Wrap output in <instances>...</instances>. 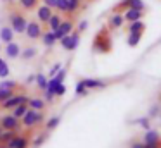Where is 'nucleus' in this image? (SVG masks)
Instances as JSON below:
<instances>
[{
    "label": "nucleus",
    "mask_w": 161,
    "mask_h": 148,
    "mask_svg": "<svg viewBox=\"0 0 161 148\" xmlns=\"http://www.w3.org/2000/svg\"><path fill=\"white\" fill-rule=\"evenodd\" d=\"M42 41H43V45H45V47H54V45H56V36H54V33L52 31H42Z\"/></svg>",
    "instance_id": "nucleus-14"
},
{
    "label": "nucleus",
    "mask_w": 161,
    "mask_h": 148,
    "mask_svg": "<svg viewBox=\"0 0 161 148\" xmlns=\"http://www.w3.org/2000/svg\"><path fill=\"white\" fill-rule=\"evenodd\" d=\"M59 120H61V117H59V115L50 117V119H49V122H47V131L56 129V127H57V124H59Z\"/></svg>",
    "instance_id": "nucleus-31"
},
{
    "label": "nucleus",
    "mask_w": 161,
    "mask_h": 148,
    "mask_svg": "<svg viewBox=\"0 0 161 148\" xmlns=\"http://www.w3.org/2000/svg\"><path fill=\"white\" fill-rule=\"evenodd\" d=\"M52 14H54V9L43 5V3L36 7V21H38L40 24H47V23H49V19H50Z\"/></svg>",
    "instance_id": "nucleus-6"
},
{
    "label": "nucleus",
    "mask_w": 161,
    "mask_h": 148,
    "mask_svg": "<svg viewBox=\"0 0 161 148\" xmlns=\"http://www.w3.org/2000/svg\"><path fill=\"white\" fill-rule=\"evenodd\" d=\"M78 45H80V33H78V31H73V33H71V52L76 50Z\"/></svg>",
    "instance_id": "nucleus-28"
},
{
    "label": "nucleus",
    "mask_w": 161,
    "mask_h": 148,
    "mask_svg": "<svg viewBox=\"0 0 161 148\" xmlns=\"http://www.w3.org/2000/svg\"><path fill=\"white\" fill-rule=\"evenodd\" d=\"M140 38H142V33H130L126 43H128L130 47H137V45H139V41H140Z\"/></svg>",
    "instance_id": "nucleus-23"
},
{
    "label": "nucleus",
    "mask_w": 161,
    "mask_h": 148,
    "mask_svg": "<svg viewBox=\"0 0 161 148\" xmlns=\"http://www.w3.org/2000/svg\"><path fill=\"white\" fill-rule=\"evenodd\" d=\"M0 40L4 41V43H9V41L14 40V31H12V28L4 26L0 29Z\"/></svg>",
    "instance_id": "nucleus-12"
},
{
    "label": "nucleus",
    "mask_w": 161,
    "mask_h": 148,
    "mask_svg": "<svg viewBox=\"0 0 161 148\" xmlns=\"http://www.w3.org/2000/svg\"><path fill=\"white\" fill-rule=\"evenodd\" d=\"M142 148H159V143H144Z\"/></svg>",
    "instance_id": "nucleus-43"
},
{
    "label": "nucleus",
    "mask_w": 161,
    "mask_h": 148,
    "mask_svg": "<svg viewBox=\"0 0 161 148\" xmlns=\"http://www.w3.org/2000/svg\"><path fill=\"white\" fill-rule=\"evenodd\" d=\"M9 72H11V69H9V65H7V62H0V78H7L9 76Z\"/></svg>",
    "instance_id": "nucleus-32"
},
{
    "label": "nucleus",
    "mask_w": 161,
    "mask_h": 148,
    "mask_svg": "<svg viewBox=\"0 0 161 148\" xmlns=\"http://www.w3.org/2000/svg\"><path fill=\"white\" fill-rule=\"evenodd\" d=\"M94 50L99 52V54H106V52L111 50V40H109V36L106 34V31H102V33H99L97 36H95Z\"/></svg>",
    "instance_id": "nucleus-3"
},
{
    "label": "nucleus",
    "mask_w": 161,
    "mask_h": 148,
    "mask_svg": "<svg viewBox=\"0 0 161 148\" xmlns=\"http://www.w3.org/2000/svg\"><path fill=\"white\" fill-rule=\"evenodd\" d=\"M158 110H159V107L154 105L153 109H151V112H149V117H156V115H158Z\"/></svg>",
    "instance_id": "nucleus-42"
},
{
    "label": "nucleus",
    "mask_w": 161,
    "mask_h": 148,
    "mask_svg": "<svg viewBox=\"0 0 161 148\" xmlns=\"http://www.w3.org/2000/svg\"><path fill=\"white\" fill-rule=\"evenodd\" d=\"M26 110H28V105H26V103H19V105H16L14 109H12V115H14L16 119H21L26 114Z\"/></svg>",
    "instance_id": "nucleus-21"
},
{
    "label": "nucleus",
    "mask_w": 161,
    "mask_h": 148,
    "mask_svg": "<svg viewBox=\"0 0 161 148\" xmlns=\"http://www.w3.org/2000/svg\"><path fill=\"white\" fill-rule=\"evenodd\" d=\"M54 9L57 12H68V0H56V7Z\"/></svg>",
    "instance_id": "nucleus-29"
},
{
    "label": "nucleus",
    "mask_w": 161,
    "mask_h": 148,
    "mask_svg": "<svg viewBox=\"0 0 161 148\" xmlns=\"http://www.w3.org/2000/svg\"><path fill=\"white\" fill-rule=\"evenodd\" d=\"M0 148H9V146H7L5 143H0Z\"/></svg>",
    "instance_id": "nucleus-46"
},
{
    "label": "nucleus",
    "mask_w": 161,
    "mask_h": 148,
    "mask_svg": "<svg viewBox=\"0 0 161 148\" xmlns=\"http://www.w3.org/2000/svg\"><path fill=\"white\" fill-rule=\"evenodd\" d=\"M43 5L50 7V9H54L56 7V0H43Z\"/></svg>",
    "instance_id": "nucleus-41"
},
{
    "label": "nucleus",
    "mask_w": 161,
    "mask_h": 148,
    "mask_svg": "<svg viewBox=\"0 0 161 148\" xmlns=\"http://www.w3.org/2000/svg\"><path fill=\"white\" fill-rule=\"evenodd\" d=\"M36 48L35 47H26V48H23V52H19V57L23 59V60H31V59H35L36 57Z\"/></svg>",
    "instance_id": "nucleus-15"
},
{
    "label": "nucleus",
    "mask_w": 161,
    "mask_h": 148,
    "mask_svg": "<svg viewBox=\"0 0 161 148\" xmlns=\"http://www.w3.org/2000/svg\"><path fill=\"white\" fill-rule=\"evenodd\" d=\"M14 140V148H28V145H30V138L28 136H14L12 138Z\"/></svg>",
    "instance_id": "nucleus-19"
},
{
    "label": "nucleus",
    "mask_w": 161,
    "mask_h": 148,
    "mask_svg": "<svg viewBox=\"0 0 161 148\" xmlns=\"http://www.w3.org/2000/svg\"><path fill=\"white\" fill-rule=\"evenodd\" d=\"M19 52H21V47H19V43H16L14 40L5 43V55H7L9 59H18Z\"/></svg>",
    "instance_id": "nucleus-9"
},
{
    "label": "nucleus",
    "mask_w": 161,
    "mask_h": 148,
    "mask_svg": "<svg viewBox=\"0 0 161 148\" xmlns=\"http://www.w3.org/2000/svg\"><path fill=\"white\" fill-rule=\"evenodd\" d=\"M12 136H16L14 131H11V129H2V133H0V143H7V141L11 140Z\"/></svg>",
    "instance_id": "nucleus-24"
},
{
    "label": "nucleus",
    "mask_w": 161,
    "mask_h": 148,
    "mask_svg": "<svg viewBox=\"0 0 161 148\" xmlns=\"http://www.w3.org/2000/svg\"><path fill=\"white\" fill-rule=\"evenodd\" d=\"M26 24H28V21H26V17L23 16L19 10H14V12L11 14V28H12L14 33L23 34L26 29Z\"/></svg>",
    "instance_id": "nucleus-2"
},
{
    "label": "nucleus",
    "mask_w": 161,
    "mask_h": 148,
    "mask_svg": "<svg viewBox=\"0 0 161 148\" xmlns=\"http://www.w3.org/2000/svg\"><path fill=\"white\" fill-rule=\"evenodd\" d=\"M26 102H28V96L26 95H12V96H9L5 102H2V107L12 110L16 105H19V103H26Z\"/></svg>",
    "instance_id": "nucleus-7"
},
{
    "label": "nucleus",
    "mask_w": 161,
    "mask_h": 148,
    "mask_svg": "<svg viewBox=\"0 0 161 148\" xmlns=\"http://www.w3.org/2000/svg\"><path fill=\"white\" fill-rule=\"evenodd\" d=\"M54 78H56L57 81H61V83H63L64 79H66V69H59V71L56 72V76H54Z\"/></svg>",
    "instance_id": "nucleus-38"
},
{
    "label": "nucleus",
    "mask_w": 161,
    "mask_h": 148,
    "mask_svg": "<svg viewBox=\"0 0 161 148\" xmlns=\"http://www.w3.org/2000/svg\"><path fill=\"white\" fill-rule=\"evenodd\" d=\"M35 81H36V86H38L40 89H45L47 88V81H49V79H47L43 74H36L35 76Z\"/></svg>",
    "instance_id": "nucleus-25"
},
{
    "label": "nucleus",
    "mask_w": 161,
    "mask_h": 148,
    "mask_svg": "<svg viewBox=\"0 0 161 148\" xmlns=\"http://www.w3.org/2000/svg\"><path fill=\"white\" fill-rule=\"evenodd\" d=\"M25 34L30 38V40H38V38L42 36V24H40L36 19L30 21V23L26 24Z\"/></svg>",
    "instance_id": "nucleus-5"
},
{
    "label": "nucleus",
    "mask_w": 161,
    "mask_h": 148,
    "mask_svg": "<svg viewBox=\"0 0 161 148\" xmlns=\"http://www.w3.org/2000/svg\"><path fill=\"white\" fill-rule=\"evenodd\" d=\"M81 83H83V86L87 89H95V88H104L106 86V83L104 81H101V79H81Z\"/></svg>",
    "instance_id": "nucleus-11"
},
{
    "label": "nucleus",
    "mask_w": 161,
    "mask_h": 148,
    "mask_svg": "<svg viewBox=\"0 0 161 148\" xmlns=\"http://www.w3.org/2000/svg\"><path fill=\"white\" fill-rule=\"evenodd\" d=\"M123 17H125V21H128V23H132V21H139L140 17H142V10L126 9V12L123 14Z\"/></svg>",
    "instance_id": "nucleus-13"
},
{
    "label": "nucleus",
    "mask_w": 161,
    "mask_h": 148,
    "mask_svg": "<svg viewBox=\"0 0 161 148\" xmlns=\"http://www.w3.org/2000/svg\"><path fill=\"white\" fill-rule=\"evenodd\" d=\"M123 23H125L123 14H113V16L109 17V28H111V29H118V28H121Z\"/></svg>",
    "instance_id": "nucleus-10"
},
{
    "label": "nucleus",
    "mask_w": 161,
    "mask_h": 148,
    "mask_svg": "<svg viewBox=\"0 0 161 148\" xmlns=\"http://www.w3.org/2000/svg\"><path fill=\"white\" fill-rule=\"evenodd\" d=\"M0 127L2 129H11V131H16L19 127V119H16L14 115H4L0 119Z\"/></svg>",
    "instance_id": "nucleus-8"
},
{
    "label": "nucleus",
    "mask_w": 161,
    "mask_h": 148,
    "mask_svg": "<svg viewBox=\"0 0 161 148\" xmlns=\"http://www.w3.org/2000/svg\"><path fill=\"white\" fill-rule=\"evenodd\" d=\"M45 140H47V134H40V136H36L35 140H33V146L35 148L42 146V145L45 143Z\"/></svg>",
    "instance_id": "nucleus-34"
},
{
    "label": "nucleus",
    "mask_w": 161,
    "mask_h": 148,
    "mask_svg": "<svg viewBox=\"0 0 161 148\" xmlns=\"http://www.w3.org/2000/svg\"><path fill=\"white\" fill-rule=\"evenodd\" d=\"M73 26H75V23H73L71 19H63V21H61V24H59V26H57L56 29L52 31V33H54V36H56V40L59 41L61 38L64 36V34H69L71 31H73Z\"/></svg>",
    "instance_id": "nucleus-4"
},
{
    "label": "nucleus",
    "mask_w": 161,
    "mask_h": 148,
    "mask_svg": "<svg viewBox=\"0 0 161 148\" xmlns=\"http://www.w3.org/2000/svg\"><path fill=\"white\" fill-rule=\"evenodd\" d=\"M59 41H61V45H63L64 50L71 52V33H69V34H64V36L61 38Z\"/></svg>",
    "instance_id": "nucleus-27"
},
{
    "label": "nucleus",
    "mask_w": 161,
    "mask_h": 148,
    "mask_svg": "<svg viewBox=\"0 0 161 148\" xmlns=\"http://www.w3.org/2000/svg\"><path fill=\"white\" fill-rule=\"evenodd\" d=\"M16 86H18V83H16V81H7V79L0 83V88H5V89H14Z\"/></svg>",
    "instance_id": "nucleus-36"
},
{
    "label": "nucleus",
    "mask_w": 161,
    "mask_h": 148,
    "mask_svg": "<svg viewBox=\"0 0 161 148\" xmlns=\"http://www.w3.org/2000/svg\"><path fill=\"white\" fill-rule=\"evenodd\" d=\"M61 21H63V17H61V12L52 14V16H50V19H49V23H47L49 29H50V31H54V29H56V28L61 24Z\"/></svg>",
    "instance_id": "nucleus-18"
},
{
    "label": "nucleus",
    "mask_w": 161,
    "mask_h": 148,
    "mask_svg": "<svg viewBox=\"0 0 161 148\" xmlns=\"http://www.w3.org/2000/svg\"><path fill=\"white\" fill-rule=\"evenodd\" d=\"M0 62H4V59H0Z\"/></svg>",
    "instance_id": "nucleus-47"
},
{
    "label": "nucleus",
    "mask_w": 161,
    "mask_h": 148,
    "mask_svg": "<svg viewBox=\"0 0 161 148\" xmlns=\"http://www.w3.org/2000/svg\"><path fill=\"white\" fill-rule=\"evenodd\" d=\"M142 146H144V143H133L130 148H142Z\"/></svg>",
    "instance_id": "nucleus-44"
},
{
    "label": "nucleus",
    "mask_w": 161,
    "mask_h": 148,
    "mask_svg": "<svg viewBox=\"0 0 161 148\" xmlns=\"http://www.w3.org/2000/svg\"><path fill=\"white\" fill-rule=\"evenodd\" d=\"M81 0H68V14H73L78 10V7H80Z\"/></svg>",
    "instance_id": "nucleus-26"
},
{
    "label": "nucleus",
    "mask_w": 161,
    "mask_h": 148,
    "mask_svg": "<svg viewBox=\"0 0 161 148\" xmlns=\"http://www.w3.org/2000/svg\"><path fill=\"white\" fill-rule=\"evenodd\" d=\"M14 95V89H5V88H0V103L5 102L9 96Z\"/></svg>",
    "instance_id": "nucleus-30"
},
{
    "label": "nucleus",
    "mask_w": 161,
    "mask_h": 148,
    "mask_svg": "<svg viewBox=\"0 0 161 148\" xmlns=\"http://www.w3.org/2000/svg\"><path fill=\"white\" fill-rule=\"evenodd\" d=\"M26 105H28V109H33V110H43L45 109V102H43L42 98H28Z\"/></svg>",
    "instance_id": "nucleus-16"
},
{
    "label": "nucleus",
    "mask_w": 161,
    "mask_h": 148,
    "mask_svg": "<svg viewBox=\"0 0 161 148\" xmlns=\"http://www.w3.org/2000/svg\"><path fill=\"white\" fill-rule=\"evenodd\" d=\"M87 26H88V23H87V21H81V23L80 24H78V33H81V31H85V29H87Z\"/></svg>",
    "instance_id": "nucleus-39"
},
{
    "label": "nucleus",
    "mask_w": 161,
    "mask_h": 148,
    "mask_svg": "<svg viewBox=\"0 0 161 148\" xmlns=\"http://www.w3.org/2000/svg\"><path fill=\"white\" fill-rule=\"evenodd\" d=\"M21 119H23V126L25 127H33V126H36V124H40L43 120V114H42V110L28 109Z\"/></svg>",
    "instance_id": "nucleus-1"
},
{
    "label": "nucleus",
    "mask_w": 161,
    "mask_h": 148,
    "mask_svg": "<svg viewBox=\"0 0 161 148\" xmlns=\"http://www.w3.org/2000/svg\"><path fill=\"white\" fill-rule=\"evenodd\" d=\"M87 91H88V89L83 86V83L78 81L76 83V88H75V93H76V95H80V96H85V95H87Z\"/></svg>",
    "instance_id": "nucleus-33"
},
{
    "label": "nucleus",
    "mask_w": 161,
    "mask_h": 148,
    "mask_svg": "<svg viewBox=\"0 0 161 148\" xmlns=\"http://www.w3.org/2000/svg\"><path fill=\"white\" fill-rule=\"evenodd\" d=\"M33 81H35V76H30V78L26 79V83H33Z\"/></svg>",
    "instance_id": "nucleus-45"
},
{
    "label": "nucleus",
    "mask_w": 161,
    "mask_h": 148,
    "mask_svg": "<svg viewBox=\"0 0 161 148\" xmlns=\"http://www.w3.org/2000/svg\"><path fill=\"white\" fill-rule=\"evenodd\" d=\"M144 143H159V133L153 129H147L144 134Z\"/></svg>",
    "instance_id": "nucleus-17"
},
{
    "label": "nucleus",
    "mask_w": 161,
    "mask_h": 148,
    "mask_svg": "<svg viewBox=\"0 0 161 148\" xmlns=\"http://www.w3.org/2000/svg\"><path fill=\"white\" fill-rule=\"evenodd\" d=\"M66 93V86L63 84V83H59V84L56 86V91H54V95L56 96H61V95H64Z\"/></svg>",
    "instance_id": "nucleus-37"
},
{
    "label": "nucleus",
    "mask_w": 161,
    "mask_h": 148,
    "mask_svg": "<svg viewBox=\"0 0 161 148\" xmlns=\"http://www.w3.org/2000/svg\"><path fill=\"white\" fill-rule=\"evenodd\" d=\"M137 122H139L146 131H147V129H151V117H140V119L137 120Z\"/></svg>",
    "instance_id": "nucleus-35"
},
{
    "label": "nucleus",
    "mask_w": 161,
    "mask_h": 148,
    "mask_svg": "<svg viewBox=\"0 0 161 148\" xmlns=\"http://www.w3.org/2000/svg\"><path fill=\"white\" fill-rule=\"evenodd\" d=\"M38 3H40V0H19V5L25 10H35L38 7Z\"/></svg>",
    "instance_id": "nucleus-22"
},
{
    "label": "nucleus",
    "mask_w": 161,
    "mask_h": 148,
    "mask_svg": "<svg viewBox=\"0 0 161 148\" xmlns=\"http://www.w3.org/2000/svg\"><path fill=\"white\" fill-rule=\"evenodd\" d=\"M59 69H61V64H54L52 69H50V78H52V76H56V72L59 71Z\"/></svg>",
    "instance_id": "nucleus-40"
},
{
    "label": "nucleus",
    "mask_w": 161,
    "mask_h": 148,
    "mask_svg": "<svg viewBox=\"0 0 161 148\" xmlns=\"http://www.w3.org/2000/svg\"><path fill=\"white\" fill-rule=\"evenodd\" d=\"M146 29V24L142 23V21H132L130 23V26H128V31L130 33H142V31Z\"/></svg>",
    "instance_id": "nucleus-20"
}]
</instances>
